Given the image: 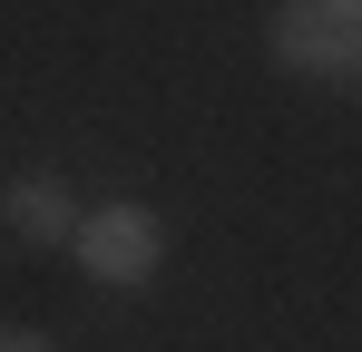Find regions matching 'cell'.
Here are the masks:
<instances>
[{"mask_svg":"<svg viewBox=\"0 0 362 352\" xmlns=\"http://www.w3.org/2000/svg\"><path fill=\"white\" fill-rule=\"evenodd\" d=\"M264 40H274V59H284V69H303V78H353L362 20H353V10H333V0H284Z\"/></svg>","mask_w":362,"mask_h":352,"instance_id":"obj_1","label":"cell"},{"mask_svg":"<svg viewBox=\"0 0 362 352\" xmlns=\"http://www.w3.org/2000/svg\"><path fill=\"white\" fill-rule=\"evenodd\" d=\"M78 264H88L98 284H147V274H157V216H147V206L88 216V225H78Z\"/></svg>","mask_w":362,"mask_h":352,"instance_id":"obj_2","label":"cell"},{"mask_svg":"<svg viewBox=\"0 0 362 352\" xmlns=\"http://www.w3.org/2000/svg\"><path fill=\"white\" fill-rule=\"evenodd\" d=\"M0 216H10V235H30V245H59L69 235V196L49 176H20V186L0 196Z\"/></svg>","mask_w":362,"mask_h":352,"instance_id":"obj_3","label":"cell"},{"mask_svg":"<svg viewBox=\"0 0 362 352\" xmlns=\"http://www.w3.org/2000/svg\"><path fill=\"white\" fill-rule=\"evenodd\" d=\"M0 352H49V343H40V333H10V323H0Z\"/></svg>","mask_w":362,"mask_h":352,"instance_id":"obj_4","label":"cell"},{"mask_svg":"<svg viewBox=\"0 0 362 352\" xmlns=\"http://www.w3.org/2000/svg\"><path fill=\"white\" fill-rule=\"evenodd\" d=\"M333 10H353V20H362V0H333Z\"/></svg>","mask_w":362,"mask_h":352,"instance_id":"obj_5","label":"cell"},{"mask_svg":"<svg viewBox=\"0 0 362 352\" xmlns=\"http://www.w3.org/2000/svg\"><path fill=\"white\" fill-rule=\"evenodd\" d=\"M353 78H362V59H353Z\"/></svg>","mask_w":362,"mask_h":352,"instance_id":"obj_6","label":"cell"}]
</instances>
